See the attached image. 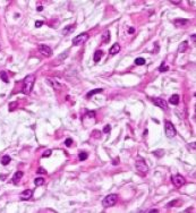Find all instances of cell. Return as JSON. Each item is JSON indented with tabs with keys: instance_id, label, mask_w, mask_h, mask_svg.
Masks as SVG:
<instances>
[{
	"instance_id": "d6986e66",
	"label": "cell",
	"mask_w": 196,
	"mask_h": 213,
	"mask_svg": "<svg viewBox=\"0 0 196 213\" xmlns=\"http://www.w3.org/2000/svg\"><path fill=\"white\" fill-rule=\"evenodd\" d=\"M102 91H103L102 88H95V90H92V91H90V92H88V93L86 94V98L90 99V98L93 97L94 94H97V93H101Z\"/></svg>"
},
{
	"instance_id": "e0dca14e",
	"label": "cell",
	"mask_w": 196,
	"mask_h": 213,
	"mask_svg": "<svg viewBox=\"0 0 196 213\" xmlns=\"http://www.w3.org/2000/svg\"><path fill=\"white\" fill-rule=\"evenodd\" d=\"M102 54H103V52H102L101 50H97V51H95V52H94V57H93V59H94L95 63H99V61L101 60Z\"/></svg>"
},
{
	"instance_id": "4dcf8cb0",
	"label": "cell",
	"mask_w": 196,
	"mask_h": 213,
	"mask_svg": "<svg viewBox=\"0 0 196 213\" xmlns=\"http://www.w3.org/2000/svg\"><path fill=\"white\" fill-rule=\"evenodd\" d=\"M46 172H47V171L44 170L42 167H41V168H39V170H37V173H46Z\"/></svg>"
},
{
	"instance_id": "7a4b0ae2",
	"label": "cell",
	"mask_w": 196,
	"mask_h": 213,
	"mask_svg": "<svg viewBox=\"0 0 196 213\" xmlns=\"http://www.w3.org/2000/svg\"><path fill=\"white\" fill-rule=\"evenodd\" d=\"M117 202H118V195L117 194H109L108 196H105L102 201V205L103 208H111Z\"/></svg>"
},
{
	"instance_id": "3957f363",
	"label": "cell",
	"mask_w": 196,
	"mask_h": 213,
	"mask_svg": "<svg viewBox=\"0 0 196 213\" xmlns=\"http://www.w3.org/2000/svg\"><path fill=\"white\" fill-rule=\"evenodd\" d=\"M164 127H166V135H167V137H169V138H172V137L176 136V134H177L176 128H175V126L172 125V122H171V121L167 120Z\"/></svg>"
},
{
	"instance_id": "6da1fadb",
	"label": "cell",
	"mask_w": 196,
	"mask_h": 213,
	"mask_svg": "<svg viewBox=\"0 0 196 213\" xmlns=\"http://www.w3.org/2000/svg\"><path fill=\"white\" fill-rule=\"evenodd\" d=\"M34 83H35V76L33 74L27 75V76L23 80V93L29 95L31 92H32V88L34 86Z\"/></svg>"
},
{
	"instance_id": "484cf974",
	"label": "cell",
	"mask_w": 196,
	"mask_h": 213,
	"mask_svg": "<svg viewBox=\"0 0 196 213\" xmlns=\"http://www.w3.org/2000/svg\"><path fill=\"white\" fill-rule=\"evenodd\" d=\"M71 144H73V139L71 138H67L66 141H65V145L66 146L69 147V146H71Z\"/></svg>"
},
{
	"instance_id": "8992f818",
	"label": "cell",
	"mask_w": 196,
	"mask_h": 213,
	"mask_svg": "<svg viewBox=\"0 0 196 213\" xmlns=\"http://www.w3.org/2000/svg\"><path fill=\"white\" fill-rule=\"evenodd\" d=\"M135 167H136V170L138 171V172H139L141 175H145V173L147 172V170H149V167L146 166V163L144 162L143 160H138V161H136Z\"/></svg>"
},
{
	"instance_id": "277c9868",
	"label": "cell",
	"mask_w": 196,
	"mask_h": 213,
	"mask_svg": "<svg viewBox=\"0 0 196 213\" xmlns=\"http://www.w3.org/2000/svg\"><path fill=\"white\" fill-rule=\"evenodd\" d=\"M87 40H88V34L87 33H82V34H80V35L75 36L71 42H73L74 46H81V44H84Z\"/></svg>"
},
{
	"instance_id": "d590c367",
	"label": "cell",
	"mask_w": 196,
	"mask_h": 213,
	"mask_svg": "<svg viewBox=\"0 0 196 213\" xmlns=\"http://www.w3.org/2000/svg\"><path fill=\"white\" fill-rule=\"evenodd\" d=\"M172 3H175V5H178V3H179V1H172Z\"/></svg>"
},
{
	"instance_id": "d4e9b609",
	"label": "cell",
	"mask_w": 196,
	"mask_h": 213,
	"mask_svg": "<svg viewBox=\"0 0 196 213\" xmlns=\"http://www.w3.org/2000/svg\"><path fill=\"white\" fill-rule=\"evenodd\" d=\"M78 159H80V161H84L87 159V153L86 152H82L80 153V155H78Z\"/></svg>"
},
{
	"instance_id": "9c48e42d",
	"label": "cell",
	"mask_w": 196,
	"mask_h": 213,
	"mask_svg": "<svg viewBox=\"0 0 196 213\" xmlns=\"http://www.w3.org/2000/svg\"><path fill=\"white\" fill-rule=\"evenodd\" d=\"M47 83L52 88H54V90H61V88H63V85H61L57 80H53V78H48Z\"/></svg>"
},
{
	"instance_id": "5bb4252c",
	"label": "cell",
	"mask_w": 196,
	"mask_h": 213,
	"mask_svg": "<svg viewBox=\"0 0 196 213\" xmlns=\"http://www.w3.org/2000/svg\"><path fill=\"white\" fill-rule=\"evenodd\" d=\"M75 29H76V26H75V25H68V26H66V27L64 29L63 33L65 34V35H67V34L73 33L74 31H75Z\"/></svg>"
},
{
	"instance_id": "9a60e30c",
	"label": "cell",
	"mask_w": 196,
	"mask_h": 213,
	"mask_svg": "<svg viewBox=\"0 0 196 213\" xmlns=\"http://www.w3.org/2000/svg\"><path fill=\"white\" fill-rule=\"evenodd\" d=\"M187 48H188V43L186 42V41H184V42L180 43L179 47H178V52H179V53L185 52V51L187 50Z\"/></svg>"
},
{
	"instance_id": "ac0fdd59",
	"label": "cell",
	"mask_w": 196,
	"mask_h": 213,
	"mask_svg": "<svg viewBox=\"0 0 196 213\" xmlns=\"http://www.w3.org/2000/svg\"><path fill=\"white\" fill-rule=\"evenodd\" d=\"M109 41H110V32L109 31H105V32L102 34V42L103 43H108Z\"/></svg>"
},
{
	"instance_id": "52a82bcc",
	"label": "cell",
	"mask_w": 196,
	"mask_h": 213,
	"mask_svg": "<svg viewBox=\"0 0 196 213\" xmlns=\"http://www.w3.org/2000/svg\"><path fill=\"white\" fill-rule=\"evenodd\" d=\"M152 101L156 107H159V108H161L162 110H167L168 109V102L164 100V99H162V98H153Z\"/></svg>"
},
{
	"instance_id": "7c38bea8",
	"label": "cell",
	"mask_w": 196,
	"mask_h": 213,
	"mask_svg": "<svg viewBox=\"0 0 196 213\" xmlns=\"http://www.w3.org/2000/svg\"><path fill=\"white\" fill-rule=\"evenodd\" d=\"M120 51V46L118 43H115L113 46L110 48V50H109V52H110V54L111 56H115V54H117Z\"/></svg>"
},
{
	"instance_id": "836d02e7",
	"label": "cell",
	"mask_w": 196,
	"mask_h": 213,
	"mask_svg": "<svg viewBox=\"0 0 196 213\" xmlns=\"http://www.w3.org/2000/svg\"><path fill=\"white\" fill-rule=\"evenodd\" d=\"M147 212H159V210H156V209H151V210H149Z\"/></svg>"
},
{
	"instance_id": "e575fe53",
	"label": "cell",
	"mask_w": 196,
	"mask_h": 213,
	"mask_svg": "<svg viewBox=\"0 0 196 213\" xmlns=\"http://www.w3.org/2000/svg\"><path fill=\"white\" fill-rule=\"evenodd\" d=\"M134 32H135V30H134L133 27H130V29H129V33L132 34V33H134Z\"/></svg>"
},
{
	"instance_id": "cb8c5ba5",
	"label": "cell",
	"mask_w": 196,
	"mask_h": 213,
	"mask_svg": "<svg viewBox=\"0 0 196 213\" xmlns=\"http://www.w3.org/2000/svg\"><path fill=\"white\" fill-rule=\"evenodd\" d=\"M34 184H35L36 185V186H41V185H43L44 184V179H43V178H36V179L35 180H34Z\"/></svg>"
},
{
	"instance_id": "4fadbf2b",
	"label": "cell",
	"mask_w": 196,
	"mask_h": 213,
	"mask_svg": "<svg viewBox=\"0 0 196 213\" xmlns=\"http://www.w3.org/2000/svg\"><path fill=\"white\" fill-rule=\"evenodd\" d=\"M179 101H180V98H179V95H178V94L171 95L170 99H169V102H170L171 104H173V105H178V104H179Z\"/></svg>"
},
{
	"instance_id": "8fae6325",
	"label": "cell",
	"mask_w": 196,
	"mask_h": 213,
	"mask_svg": "<svg viewBox=\"0 0 196 213\" xmlns=\"http://www.w3.org/2000/svg\"><path fill=\"white\" fill-rule=\"evenodd\" d=\"M22 177H23V172L22 171H17V172L14 173V176H13V183L17 185L19 183V180L22 179Z\"/></svg>"
},
{
	"instance_id": "7402d4cb",
	"label": "cell",
	"mask_w": 196,
	"mask_h": 213,
	"mask_svg": "<svg viewBox=\"0 0 196 213\" xmlns=\"http://www.w3.org/2000/svg\"><path fill=\"white\" fill-rule=\"evenodd\" d=\"M0 76H1V80L5 82V83H8L9 82V78H8V76H7V73L5 70H2L1 73H0Z\"/></svg>"
},
{
	"instance_id": "5b68a950",
	"label": "cell",
	"mask_w": 196,
	"mask_h": 213,
	"mask_svg": "<svg viewBox=\"0 0 196 213\" xmlns=\"http://www.w3.org/2000/svg\"><path fill=\"white\" fill-rule=\"evenodd\" d=\"M171 181H172V184L175 185L176 187H181L184 186L185 183H186V180H185V178L181 176V175H175V176L171 177Z\"/></svg>"
},
{
	"instance_id": "f1b7e54d",
	"label": "cell",
	"mask_w": 196,
	"mask_h": 213,
	"mask_svg": "<svg viewBox=\"0 0 196 213\" xmlns=\"http://www.w3.org/2000/svg\"><path fill=\"white\" fill-rule=\"evenodd\" d=\"M110 130H111V127H110L109 125H107V126L104 127V128H103V133H105V134H107V133H109Z\"/></svg>"
},
{
	"instance_id": "d6a6232c",
	"label": "cell",
	"mask_w": 196,
	"mask_h": 213,
	"mask_svg": "<svg viewBox=\"0 0 196 213\" xmlns=\"http://www.w3.org/2000/svg\"><path fill=\"white\" fill-rule=\"evenodd\" d=\"M43 10V6H39L37 7V12H42Z\"/></svg>"
},
{
	"instance_id": "30bf717a",
	"label": "cell",
	"mask_w": 196,
	"mask_h": 213,
	"mask_svg": "<svg viewBox=\"0 0 196 213\" xmlns=\"http://www.w3.org/2000/svg\"><path fill=\"white\" fill-rule=\"evenodd\" d=\"M32 195H33V190L32 189H25V190H23L22 193H20L19 198L22 201H27V200H30V198L32 197Z\"/></svg>"
},
{
	"instance_id": "f546056e",
	"label": "cell",
	"mask_w": 196,
	"mask_h": 213,
	"mask_svg": "<svg viewBox=\"0 0 196 213\" xmlns=\"http://www.w3.org/2000/svg\"><path fill=\"white\" fill-rule=\"evenodd\" d=\"M42 25H43V22H42V20H36V22H35V27H37V29H39V27H41Z\"/></svg>"
},
{
	"instance_id": "2e32d148",
	"label": "cell",
	"mask_w": 196,
	"mask_h": 213,
	"mask_svg": "<svg viewBox=\"0 0 196 213\" xmlns=\"http://www.w3.org/2000/svg\"><path fill=\"white\" fill-rule=\"evenodd\" d=\"M189 23L187 19H177V20H175V25H176L177 27H180V26H185V25H187V24Z\"/></svg>"
},
{
	"instance_id": "4316f807",
	"label": "cell",
	"mask_w": 196,
	"mask_h": 213,
	"mask_svg": "<svg viewBox=\"0 0 196 213\" xmlns=\"http://www.w3.org/2000/svg\"><path fill=\"white\" fill-rule=\"evenodd\" d=\"M51 153H52V151H51V150H47L46 152L42 154V156H43V158H48V156L51 155Z\"/></svg>"
},
{
	"instance_id": "ba28073f",
	"label": "cell",
	"mask_w": 196,
	"mask_h": 213,
	"mask_svg": "<svg viewBox=\"0 0 196 213\" xmlns=\"http://www.w3.org/2000/svg\"><path fill=\"white\" fill-rule=\"evenodd\" d=\"M39 52L44 57L52 56V49H51L50 47L46 46V44H41V46H39Z\"/></svg>"
},
{
	"instance_id": "83f0119b",
	"label": "cell",
	"mask_w": 196,
	"mask_h": 213,
	"mask_svg": "<svg viewBox=\"0 0 196 213\" xmlns=\"http://www.w3.org/2000/svg\"><path fill=\"white\" fill-rule=\"evenodd\" d=\"M155 155H158V156H161V155H163V151L162 150H158V151H155V152H153Z\"/></svg>"
},
{
	"instance_id": "44dd1931",
	"label": "cell",
	"mask_w": 196,
	"mask_h": 213,
	"mask_svg": "<svg viewBox=\"0 0 196 213\" xmlns=\"http://www.w3.org/2000/svg\"><path fill=\"white\" fill-rule=\"evenodd\" d=\"M145 63H146V60L144 59V58H136L135 59V64L137 65V66H143V65H145Z\"/></svg>"
},
{
	"instance_id": "ffe728a7",
	"label": "cell",
	"mask_w": 196,
	"mask_h": 213,
	"mask_svg": "<svg viewBox=\"0 0 196 213\" xmlns=\"http://www.w3.org/2000/svg\"><path fill=\"white\" fill-rule=\"evenodd\" d=\"M10 161H12V159H10L9 155H3L2 159H1V164L2 166H8Z\"/></svg>"
},
{
	"instance_id": "603a6c76",
	"label": "cell",
	"mask_w": 196,
	"mask_h": 213,
	"mask_svg": "<svg viewBox=\"0 0 196 213\" xmlns=\"http://www.w3.org/2000/svg\"><path fill=\"white\" fill-rule=\"evenodd\" d=\"M159 70L161 71V73H163V71H167V70H169V67L166 65V63H163V64H161V66L159 67Z\"/></svg>"
},
{
	"instance_id": "8d00e7d4",
	"label": "cell",
	"mask_w": 196,
	"mask_h": 213,
	"mask_svg": "<svg viewBox=\"0 0 196 213\" xmlns=\"http://www.w3.org/2000/svg\"><path fill=\"white\" fill-rule=\"evenodd\" d=\"M0 49H1V44H0Z\"/></svg>"
},
{
	"instance_id": "1f68e13d",
	"label": "cell",
	"mask_w": 196,
	"mask_h": 213,
	"mask_svg": "<svg viewBox=\"0 0 196 213\" xmlns=\"http://www.w3.org/2000/svg\"><path fill=\"white\" fill-rule=\"evenodd\" d=\"M117 163H119V158H116L115 161H113V164H117Z\"/></svg>"
}]
</instances>
